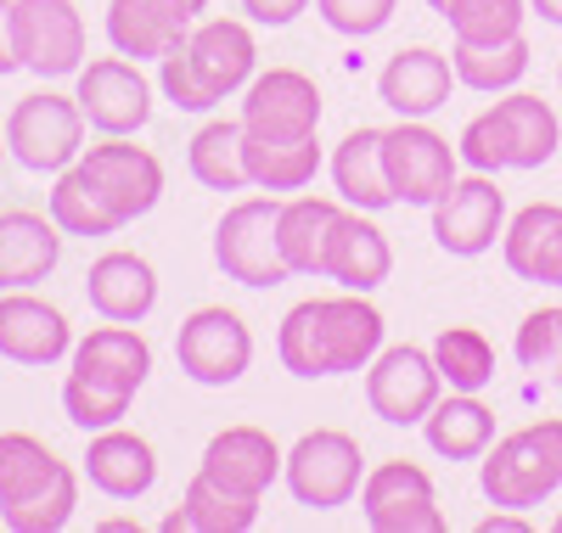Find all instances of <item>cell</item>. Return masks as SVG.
<instances>
[{
  "instance_id": "6da1fadb",
  "label": "cell",
  "mask_w": 562,
  "mask_h": 533,
  "mask_svg": "<svg viewBox=\"0 0 562 533\" xmlns=\"http://www.w3.org/2000/svg\"><path fill=\"white\" fill-rule=\"evenodd\" d=\"M383 309L366 293H338V298H304L281 315L276 354L293 376H349L366 371L383 354Z\"/></svg>"
},
{
  "instance_id": "7a4b0ae2",
  "label": "cell",
  "mask_w": 562,
  "mask_h": 533,
  "mask_svg": "<svg viewBox=\"0 0 562 533\" xmlns=\"http://www.w3.org/2000/svg\"><path fill=\"white\" fill-rule=\"evenodd\" d=\"M479 489L506 511H535L540 500H551L562 489V416H540L495 439L479 455Z\"/></svg>"
},
{
  "instance_id": "3957f363",
  "label": "cell",
  "mask_w": 562,
  "mask_h": 533,
  "mask_svg": "<svg viewBox=\"0 0 562 533\" xmlns=\"http://www.w3.org/2000/svg\"><path fill=\"white\" fill-rule=\"evenodd\" d=\"M281 477H288V495L310 511H338L360 495L366 483V455L360 439H349L344 427H315L288 450L281 461Z\"/></svg>"
},
{
  "instance_id": "277c9868",
  "label": "cell",
  "mask_w": 562,
  "mask_h": 533,
  "mask_svg": "<svg viewBox=\"0 0 562 533\" xmlns=\"http://www.w3.org/2000/svg\"><path fill=\"white\" fill-rule=\"evenodd\" d=\"M85 113L74 95L57 90H34L7 113V152L29 169V174H63L68 163H79L85 152Z\"/></svg>"
},
{
  "instance_id": "5b68a950",
  "label": "cell",
  "mask_w": 562,
  "mask_h": 533,
  "mask_svg": "<svg viewBox=\"0 0 562 533\" xmlns=\"http://www.w3.org/2000/svg\"><path fill=\"white\" fill-rule=\"evenodd\" d=\"M276 214H281V197L270 191V197H243L231 203L214 225V264L243 281V286H281L293 281L288 259H281V241H276Z\"/></svg>"
},
{
  "instance_id": "8992f818",
  "label": "cell",
  "mask_w": 562,
  "mask_h": 533,
  "mask_svg": "<svg viewBox=\"0 0 562 533\" xmlns=\"http://www.w3.org/2000/svg\"><path fill=\"white\" fill-rule=\"evenodd\" d=\"M175 360L198 387H231L243 382V371L254 365V331L237 309L225 304H203L180 320L175 331Z\"/></svg>"
},
{
  "instance_id": "52a82bcc",
  "label": "cell",
  "mask_w": 562,
  "mask_h": 533,
  "mask_svg": "<svg viewBox=\"0 0 562 533\" xmlns=\"http://www.w3.org/2000/svg\"><path fill=\"white\" fill-rule=\"evenodd\" d=\"M383 163H389V185L394 197L411 208H434L445 191L456 185V163L461 152L428 124V118H400L394 129H383Z\"/></svg>"
},
{
  "instance_id": "ba28073f",
  "label": "cell",
  "mask_w": 562,
  "mask_h": 533,
  "mask_svg": "<svg viewBox=\"0 0 562 533\" xmlns=\"http://www.w3.org/2000/svg\"><path fill=\"white\" fill-rule=\"evenodd\" d=\"M360 517L371 533H445L439 489L416 461H383L360 483Z\"/></svg>"
},
{
  "instance_id": "9c48e42d",
  "label": "cell",
  "mask_w": 562,
  "mask_h": 533,
  "mask_svg": "<svg viewBox=\"0 0 562 533\" xmlns=\"http://www.w3.org/2000/svg\"><path fill=\"white\" fill-rule=\"evenodd\" d=\"M439 394H445V376L434 365V349L394 343L366 365V405L389 427H422V416L439 405Z\"/></svg>"
},
{
  "instance_id": "30bf717a",
  "label": "cell",
  "mask_w": 562,
  "mask_h": 533,
  "mask_svg": "<svg viewBox=\"0 0 562 533\" xmlns=\"http://www.w3.org/2000/svg\"><path fill=\"white\" fill-rule=\"evenodd\" d=\"M495 236H506V191L479 169L456 174V185L434 203V241L450 259H484Z\"/></svg>"
},
{
  "instance_id": "8fae6325",
  "label": "cell",
  "mask_w": 562,
  "mask_h": 533,
  "mask_svg": "<svg viewBox=\"0 0 562 533\" xmlns=\"http://www.w3.org/2000/svg\"><path fill=\"white\" fill-rule=\"evenodd\" d=\"M18 63L40 79H63L85 68V18L74 0H12Z\"/></svg>"
},
{
  "instance_id": "7c38bea8",
  "label": "cell",
  "mask_w": 562,
  "mask_h": 533,
  "mask_svg": "<svg viewBox=\"0 0 562 533\" xmlns=\"http://www.w3.org/2000/svg\"><path fill=\"white\" fill-rule=\"evenodd\" d=\"M79 169L90 174V185L102 191L108 208L124 225L140 219V214H153L158 197H164V163L147 147H135L130 135H102L97 147L79 152Z\"/></svg>"
},
{
  "instance_id": "4fadbf2b",
  "label": "cell",
  "mask_w": 562,
  "mask_h": 533,
  "mask_svg": "<svg viewBox=\"0 0 562 533\" xmlns=\"http://www.w3.org/2000/svg\"><path fill=\"white\" fill-rule=\"evenodd\" d=\"M74 102L97 135H135L153 118V84L135 68V57H97L79 68Z\"/></svg>"
},
{
  "instance_id": "5bb4252c",
  "label": "cell",
  "mask_w": 562,
  "mask_h": 533,
  "mask_svg": "<svg viewBox=\"0 0 562 533\" xmlns=\"http://www.w3.org/2000/svg\"><path fill=\"white\" fill-rule=\"evenodd\" d=\"M243 129L259 140H304L321 129V84L299 68L254 73L243 90Z\"/></svg>"
},
{
  "instance_id": "9a60e30c",
  "label": "cell",
  "mask_w": 562,
  "mask_h": 533,
  "mask_svg": "<svg viewBox=\"0 0 562 533\" xmlns=\"http://www.w3.org/2000/svg\"><path fill=\"white\" fill-rule=\"evenodd\" d=\"M74 354V326L57 304L34 298V286L0 293V360L12 365H57Z\"/></svg>"
},
{
  "instance_id": "2e32d148",
  "label": "cell",
  "mask_w": 562,
  "mask_h": 533,
  "mask_svg": "<svg viewBox=\"0 0 562 533\" xmlns=\"http://www.w3.org/2000/svg\"><path fill=\"white\" fill-rule=\"evenodd\" d=\"M389 275H394V248L383 225L366 208H344L333 241H326V281H338L344 293H378Z\"/></svg>"
},
{
  "instance_id": "e0dca14e",
  "label": "cell",
  "mask_w": 562,
  "mask_h": 533,
  "mask_svg": "<svg viewBox=\"0 0 562 533\" xmlns=\"http://www.w3.org/2000/svg\"><path fill=\"white\" fill-rule=\"evenodd\" d=\"M186 57H192L198 79L220 95V102L248 90V79L259 73V45H254V29L243 18H203L186 34Z\"/></svg>"
},
{
  "instance_id": "ac0fdd59",
  "label": "cell",
  "mask_w": 562,
  "mask_h": 533,
  "mask_svg": "<svg viewBox=\"0 0 562 533\" xmlns=\"http://www.w3.org/2000/svg\"><path fill=\"white\" fill-rule=\"evenodd\" d=\"M198 12L186 0H113L108 7V39L119 57H135V63H158L169 57L175 45H186Z\"/></svg>"
},
{
  "instance_id": "d6986e66",
  "label": "cell",
  "mask_w": 562,
  "mask_h": 533,
  "mask_svg": "<svg viewBox=\"0 0 562 533\" xmlns=\"http://www.w3.org/2000/svg\"><path fill=\"white\" fill-rule=\"evenodd\" d=\"M85 477H90V489L108 495V500H140L158 483V450L140 439V432H130L124 421L102 427V432H90Z\"/></svg>"
},
{
  "instance_id": "ffe728a7",
  "label": "cell",
  "mask_w": 562,
  "mask_h": 533,
  "mask_svg": "<svg viewBox=\"0 0 562 533\" xmlns=\"http://www.w3.org/2000/svg\"><path fill=\"white\" fill-rule=\"evenodd\" d=\"M450 90H456V68L434 45H405L378 73V95L400 118H434L450 102Z\"/></svg>"
},
{
  "instance_id": "44dd1931",
  "label": "cell",
  "mask_w": 562,
  "mask_h": 533,
  "mask_svg": "<svg viewBox=\"0 0 562 533\" xmlns=\"http://www.w3.org/2000/svg\"><path fill=\"white\" fill-rule=\"evenodd\" d=\"M74 371L97 387H113V394H140V382L153 376V343L124 320H108L97 331H85L74 343Z\"/></svg>"
},
{
  "instance_id": "7402d4cb",
  "label": "cell",
  "mask_w": 562,
  "mask_h": 533,
  "mask_svg": "<svg viewBox=\"0 0 562 533\" xmlns=\"http://www.w3.org/2000/svg\"><path fill=\"white\" fill-rule=\"evenodd\" d=\"M85 298H90V309H97L102 320L140 326V320L158 309V270H153V259L113 248V253H102L97 264H90Z\"/></svg>"
},
{
  "instance_id": "603a6c76",
  "label": "cell",
  "mask_w": 562,
  "mask_h": 533,
  "mask_svg": "<svg viewBox=\"0 0 562 533\" xmlns=\"http://www.w3.org/2000/svg\"><path fill=\"white\" fill-rule=\"evenodd\" d=\"M281 444L270 439L265 427H225V432H214V439L203 444V461H198V472H209V477H220V483H231V489H243V495H259L265 500V489L281 477Z\"/></svg>"
},
{
  "instance_id": "cb8c5ba5",
  "label": "cell",
  "mask_w": 562,
  "mask_h": 533,
  "mask_svg": "<svg viewBox=\"0 0 562 533\" xmlns=\"http://www.w3.org/2000/svg\"><path fill=\"white\" fill-rule=\"evenodd\" d=\"M63 259V230L52 214H29V208H7L0 214V293L18 286H40Z\"/></svg>"
},
{
  "instance_id": "d4e9b609",
  "label": "cell",
  "mask_w": 562,
  "mask_h": 533,
  "mask_svg": "<svg viewBox=\"0 0 562 533\" xmlns=\"http://www.w3.org/2000/svg\"><path fill=\"white\" fill-rule=\"evenodd\" d=\"M495 129H501V147H506V169H546L562 147V124L557 107L540 102L529 90H506L501 102L490 107Z\"/></svg>"
},
{
  "instance_id": "484cf974",
  "label": "cell",
  "mask_w": 562,
  "mask_h": 533,
  "mask_svg": "<svg viewBox=\"0 0 562 533\" xmlns=\"http://www.w3.org/2000/svg\"><path fill=\"white\" fill-rule=\"evenodd\" d=\"M333 185L349 208H366V214H383L394 208V185H389V163H383V129H349L338 147H333Z\"/></svg>"
},
{
  "instance_id": "4316f807",
  "label": "cell",
  "mask_w": 562,
  "mask_h": 533,
  "mask_svg": "<svg viewBox=\"0 0 562 533\" xmlns=\"http://www.w3.org/2000/svg\"><path fill=\"white\" fill-rule=\"evenodd\" d=\"M422 439L445 461H479L495 444V410L479 394H439V405L422 416Z\"/></svg>"
},
{
  "instance_id": "83f0119b",
  "label": "cell",
  "mask_w": 562,
  "mask_h": 533,
  "mask_svg": "<svg viewBox=\"0 0 562 533\" xmlns=\"http://www.w3.org/2000/svg\"><path fill=\"white\" fill-rule=\"evenodd\" d=\"M338 214L344 208L326 197H281L276 241H281V259H288L293 275H326V241H333Z\"/></svg>"
},
{
  "instance_id": "f1b7e54d",
  "label": "cell",
  "mask_w": 562,
  "mask_h": 533,
  "mask_svg": "<svg viewBox=\"0 0 562 533\" xmlns=\"http://www.w3.org/2000/svg\"><path fill=\"white\" fill-rule=\"evenodd\" d=\"M243 158H248V185L288 197V191H304L321 174V140L315 135H304V140H259V135H248Z\"/></svg>"
},
{
  "instance_id": "f546056e",
  "label": "cell",
  "mask_w": 562,
  "mask_h": 533,
  "mask_svg": "<svg viewBox=\"0 0 562 533\" xmlns=\"http://www.w3.org/2000/svg\"><path fill=\"white\" fill-rule=\"evenodd\" d=\"M243 118H214L192 135V147H186V169H192L198 185L209 191H243L248 185V158H243Z\"/></svg>"
},
{
  "instance_id": "4dcf8cb0",
  "label": "cell",
  "mask_w": 562,
  "mask_h": 533,
  "mask_svg": "<svg viewBox=\"0 0 562 533\" xmlns=\"http://www.w3.org/2000/svg\"><path fill=\"white\" fill-rule=\"evenodd\" d=\"M450 68H456V84L479 90V95H506L518 90L524 73H529V39H501V45H467L456 39L450 45Z\"/></svg>"
},
{
  "instance_id": "1f68e13d",
  "label": "cell",
  "mask_w": 562,
  "mask_h": 533,
  "mask_svg": "<svg viewBox=\"0 0 562 533\" xmlns=\"http://www.w3.org/2000/svg\"><path fill=\"white\" fill-rule=\"evenodd\" d=\"M180 511H186V528L192 533H248L259 522V495H243L231 483L198 472L180 495Z\"/></svg>"
},
{
  "instance_id": "d6a6232c",
  "label": "cell",
  "mask_w": 562,
  "mask_h": 533,
  "mask_svg": "<svg viewBox=\"0 0 562 533\" xmlns=\"http://www.w3.org/2000/svg\"><path fill=\"white\" fill-rule=\"evenodd\" d=\"M45 214L57 219L63 236H113V230H124V219L108 208V197L90 185V174H85L79 163H68V169L57 174L52 197H45Z\"/></svg>"
},
{
  "instance_id": "836d02e7",
  "label": "cell",
  "mask_w": 562,
  "mask_h": 533,
  "mask_svg": "<svg viewBox=\"0 0 562 533\" xmlns=\"http://www.w3.org/2000/svg\"><path fill=\"white\" fill-rule=\"evenodd\" d=\"M434 365H439L445 387H456V394H484L495 382V343L479 326H445L434 337Z\"/></svg>"
},
{
  "instance_id": "e575fe53",
  "label": "cell",
  "mask_w": 562,
  "mask_h": 533,
  "mask_svg": "<svg viewBox=\"0 0 562 533\" xmlns=\"http://www.w3.org/2000/svg\"><path fill=\"white\" fill-rule=\"evenodd\" d=\"M57 472L63 461L52 455V444H40L34 432H0V511L40 495Z\"/></svg>"
},
{
  "instance_id": "d590c367",
  "label": "cell",
  "mask_w": 562,
  "mask_h": 533,
  "mask_svg": "<svg viewBox=\"0 0 562 533\" xmlns=\"http://www.w3.org/2000/svg\"><path fill=\"white\" fill-rule=\"evenodd\" d=\"M529 18V0H450V34L467 45H501V39H518Z\"/></svg>"
},
{
  "instance_id": "8d00e7d4",
  "label": "cell",
  "mask_w": 562,
  "mask_h": 533,
  "mask_svg": "<svg viewBox=\"0 0 562 533\" xmlns=\"http://www.w3.org/2000/svg\"><path fill=\"white\" fill-rule=\"evenodd\" d=\"M74 506H79V472L63 461V472L45 483L40 495H29L23 506H7L0 522H7L12 533H57V528L74 522Z\"/></svg>"
},
{
  "instance_id": "74e56055",
  "label": "cell",
  "mask_w": 562,
  "mask_h": 533,
  "mask_svg": "<svg viewBox=\"0 0 562 533\" xmlns=\"http://www.w3.org/2000/svg\"><path fill=\"white\" fill-rule=\"evenodd\" d=\"M518 365L535 376V382H551L562 387V304L557 309H529L524 326H518V343H512Z\"/></svg>"
},
{
  "instance_id": "f35d334b",
  "label": "cell",
  "mask_w": 562,
  "mask_h": 533,
  "mask_svg": "<svg viewBox=\"0 0 562 533\" xmlns=\"http://www.w3.org/2000/svg\"><path fill=\"white\" fill-rule=\"evenodd\" d=\"M63 410H68V421L79 432H102V427H119L130 416V394H113V387H97V382H85L79 371H68Z\"/></svg>"
},
{
  "instance_id": "ab89813d",
  "label": "cell",
  "mask_w": 562,
  "mask_h": 533,
  "mask_svg": "<svg viewBox=\"0 0 562 533\" xmlns=\"http://www.w3.org/2000/svg\"><path fill=\"white\" fill-rule=\"evenodd\" d=\"M158 90H164V102L180 107V113H214L220 107V95L198 79L192 57H186V45H175L169 57H158Z\"/></svg>"
},
{
  "instance_id": "60d3db41",
  "label": "cell",
  "mask_w": 562,
  "mask_h": 533,
  "mask_svg": "<svg viewBox=\"0 0 562 533\" xmlns=\"http://www.w3.org/2000/svg\"><path fill=\"white\" fill-rule=\"evenodd\" d=\"M394 7L400 0H315V12L321 23L344 34V39H371V34H383L394 23Z\"/></svg>"
},
{
  "instance_id": "b9f144b4",
  "label": "cell",
  "mask_w": 562,
  "mask_h": 533,
  "mask_svg": "<svg viewBox=\"0 0 562 533\" xmlns=\"http://www.w3.org/2000/svg\"><path fill=\"white\" fill-rule=\"evenodd\" d=\"M518 281H535V286H562V219L551 225V236L529 253V264L518 270Z\"/></svg>"
},
{
  "instance_id": "7bdbcfd3",
  "label": "cell",
  "mask_w": 562,
  "mask_h": 533,
  "mask_svg": "<svg viewBox=\"0 0 562 533\" xmlns=\"http://www.w3.org/2000/svg\"><path fill=\"white\" fill-rule=\"evenodd\" d=\"M243 12L259 29H288L299 12H310V0H243Z\"/></svg>"
},
{
  "instance_id": "ee69618b",
  "label": "cell",
  "mask_w": 562,
  "mask_h": 533,
  "mask_svg": "<svg viewBox=\"0 0 562 533\" xmlns=\"http://www.w3.org/2000/svg\"><path fill=\"white\" fill-rule=\"evenodd\" d=\"M18 39H12V0H0V79L18 73Z\"/></svg>"
},
{
  "instance_id": "f6af8a7d",
  "label": "cell",
  "mask_w": 562,
  "mask_h": 533,
  "mask_svg": "<svg viewBox=\"0 0 562 533\" xmlns=\"http://www.w3.org/2000/svg\"><path fill=\"white\" fill-rule=\"evenodd\" d=\"M479 533H529V517H524V511H506V506H501V511H490V517L479 522Z\"/></svg>"
},
{
  "instance_id": "bcb514c9",
  "label": "cell",
  "mask_w": 562,
  "mask_h": 533,
  "mask_svg": "<svg viewBox=\"0 0 562 533\" xmlns=\"http://www.w3.org/2000/svg\"><path fill=\"white\" fill-rule=\"evenodd\" d=\"M529 12H540L546 23H557V29H562V0H529Z\"/></svg>"
},
{
  "instance_id": "7dc6e473",
  "label": "cell",
  "mask_w": 562,
  "mask_h": 533,
  "mask_svg": "<svg viewBox=\"0 0 562 533\" xmlns=\"http://www.w3.org/2000/svg\"><path fill=\"white\" fill-rule=\"evenodd\" d=\"M164 533H186V511H169L164 517Z\"/></svg>"
},
{
  "instance_id": "c3c4849f",
  "label": "cell",
  "mask_w": 562,
  "mask_h": 533,
  "mask_svg": "<svg viewBox=\"0 0 562 533\" xmlns=\"http://www.w3.org/2000/svg\"><path fill=\"white\" fill-rule=\"evenodd\" d=\"M186 7H192V12H198V18H203V12H209V0H186Z\"/></svg>"
},
{
  "instance_id": "681fc988",
  "label": "cell",
  "mask_w": 562,
  "mask_h": 533,
  "mask_svg": "<svg viewBox=\"0 0 562 533\" xmlns=\"http://www.w3.org/2000/svg\"><path fill=\"white\" fill-rule=\"evenodd\" d=\"M428 7H434V12H439V18H445V12H450V0H428Z\"/></svg>"
},
{
  "instance_id": "f907efd6",
  "label": "cell",
  "mask_w": 562,
  "mask_h": 533,
  "mask_svg": "<svg viewBox=\"0 0 562 533\" xmlns=\"http://www.w3.org/2000/svg\"><path fill=\"white\" fill-rule=\"evenodd\" d=\"M551 528H557V533H562V506H557V517H551Z\"/></svg>"
},
{
  "instance_id": "816d5d0a",
  "label": "cell",
  "mask_w": 562,
  "mask_h": 533,
  "mask_svg": "<svg viewBox=\"0 0 562 533\" xmlns=\"http://www.w3.org/2000/svg\"><path fill=\"white\" fill-rule=\"evenodd\" d=\"M0 152H7V129H0Z\"/></svg>"
},
{
  "instance_id": "f5cc1de1",
  "label": "cell",
  "mask_w": 562,
  "mask_h": 533,
  "mask_svg": "<svg viewBox=\"0 0 562 533\" xmlns=\"http://www.w3.org/2000/svg\"><path fill=\"white\" fill-rule=\"evenodd\" d=\"M557 84H562V68H557Z\"/></svg>"
},
{
  "instance_id": "db71d44e",
  "label": "cell",
  "mask_w": 562,
  "mask_h": 533,
  "mask_svg": "<svg viewBox=\"0 0 562 533\" xmlns=\"http://www.w3.org/2000/svg\"><path fill=\"white\" fill-rule=\"evenodd\" d=\"M0 528H7V522H0Z\"/></svg>"
}]
</instances>
